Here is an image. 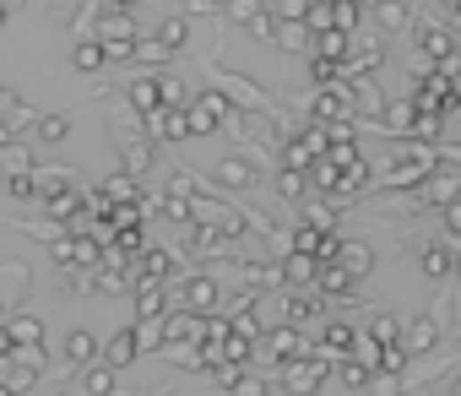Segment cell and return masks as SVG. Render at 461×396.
I'll return each mask as SVG.
<instances>
[{
  "label": "cell",
  "instance_id": "1",
  "mask_svg": "<svg viewBox=\"0 0 461 396\" xmlns=\"http://www.w3.org/2000/svg\"><path fill=\"white\" fill-rule=\"evenodd\" d=\"M450 260H456V255H450L445 244H429V250H424V272H429V277H445Z\"/></svg>",
  "mask_w": 461,
  "mask_h": 396
},
{
  "label": "cell",
  "instance_id": "2",
  "mask_svg": "<svg viewBox=\"0 0 461 396\" xmlns=\"http://www.w3.org/2000/svg\"><path fill=\"white\" fill-rule=\"evenodd\" d=\"M407 348H434V320H429V315H418V320H413Z\"/></svg>",
  "mask_w": 461,
  "mask_h": 396
},
{
  "label": "cell",
  "instance_id": "3",
  "mask_svg": "<svg viewBox=\"0 0 461 396\" xmlns=\"http://www.w3.org/2000/svg\"><path fill=\"white\" fill-rule=\"evenodd\" d=\"M456 174H440V179H429V202H456Z\"/></svg>",
  "mask_w": 461,
  "mask_h": 396
},
{
  "label": "cell",
  "instance_id": "4",
  "mask_svg": "<svg viewBox=\"0 0 461 396\" xmlns=\"http://www.w3.org/2000/svg\"><path fill=\"white\" fill-rule=\"evenodd\" d=\"M348 267H353V272H369V267H375V255H369L364 244H348Z\"/></svg>",
  "mask_w": 461,
  "mask_h": 396
},
{
  "label": "cell",
  "instance_id": "5",
  "mask_svg": "<svg viewBox=\"0 0 461 396\" xmlns=\"http://www.w3.org/2000/svg\"><path fill=\"white\" fill-rule=\"evenodd\" d=\"M402 17H407V12H402V6H397V0H380V22H385V28H397V22H402Z\"/></svg>",
  "mask_w": 461,
  "mask_h": 396
},
{
  "label": "cell",
  "instance_id": "6",
  "mask_svg": "<svg viewBox=\"0 0 461 396\" xmlns=\"http://www.w3.org/2000/svg\"><path fill=\"white\" fill-rule=\"evenodd\" d=\"M445 228L461 239V202H445Z\"/></svg>",
  "mask_w": 461,
  "mask_h": 396
}]
</instances>
